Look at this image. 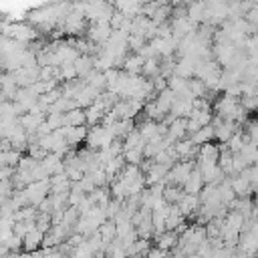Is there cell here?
Segmentation results:
<instances>
[{"label": "cell", "instance_id": "obj_7", "mask_svg": "<svg viewBox=\"0 0 258 258\" xmlns=\"http://www.w3.org/2000/svg\"><path fill=\"white\" fill-rule=\"evenodd\" d=\"M179 212L183 214V218H194L200 210V196H189V194H183V198L179 200L177 204Z\"/></svg>", "mask_w": 258, "mask_h": 258}, {"label": "cell", "instance_id": "obj_33", "mask_svg": "<svg viewBox=\"0 0 258 258\" xmlns=\"http://www.w3.org/2000/svg\"><path fill=\"white\" fill-rule=\"evenodd\" d=\"M145 44H147V40L141 34H129V38H127V48L133 50V52H139Z\"/></svg>", "mask_w": 258, "mask_h": 258}, {"label": "cell", "instance_id": "obj_24", "mask_svg": "<svg viewBox=\"0 0 258 258\" xmlns=\"http://www.w3.org/2000/svg\"><path fill=\"white\" fill-rule=\"evenodd\" d=\"M113 129H115V137L117 139H125L131 131H135L137 129V123H135V119H125V121H117L115 125H113Z\"/></svg>", "mask_w": 258, "mask_h": 258}, {"label": "cell", "instance_id": "obj_31", "mask_svg": "<svg viewBox=\"0 0 258 258\" xmlns=\"http://www.w3.org/2000/svg\"><path fill=\"white\" fill-rule=\"evenodd\" d=\"M187 89L194 95V99H208V87L204 85V81L200 79H189L187 81Z\"/></svg>", "mask_w": 258, "mask_h": 258}, {"label": "cell", "instance_id": "obj_17", "mask_svg": "<svg viewBox=\"0 0 258 258\" xmlns=\"http://www.w3.org/2000/svg\"><path fill=\"white\" fill-rule=\"evenodd\" d=\"M145 139L141 137V133L135 129V131H131L125 139H123V151H131V149H139V151H143L145 149Z\"/></svg>", "mask_w": 258, "mask_h": 258}, {"label": "cell", "instance_id": "obj_53", "mask_svg": "<svg viewBox=\"0 0 258 258\" xmlns=\"http://www.w3.org/2000/svg\"><path fill=\"white\" fill-rule=\"evenodd\" d=\"M4 22H6V20H4V18H2V14H0V26H2Z\"/></svg>", "mask_w": 258, "mask_h": 258}, {"label": "cell", "instance_id": "obj_42", "mask_svg": "<svg viewBox=\"0 0 258 258\" xmlns=\"http://www.w3.org/2000/svg\"><path fill=\"white\" fill-rule=\"evenodd\" d=\"M125 20H127V18H125L121 12H117V10H115V12H113V16H111V30H121V28H123V24H125Z\"/></svg>", "mask_w": 258, "mask_h": 258}, {"label": "cell", "instance_id": "obj_38", "mask_svg": "<svg viewBox=\"0 0 258 258\" xmlns=\"http://www.w3.org/2000/svg\"><path fill=\"white\" fill-rule=\"evenodd\" d=\"M85 198H87V196H85L81 189H71V194L67 196V206H69V208H77Z\"/></svg>", "mask_w": 258, "mask_h": 258}, {"label": "cell", "instance_id": "obj_34", "mask_svg": "<svg viewBox=\"0 0 258 258\" xmlns=\"http://www.w3.org/2000/svg\"><path fill=\"white\" fill-rule=\"evenodd\" d=\"M123 157H125V163L127 165H141L145 155L139 149H131V151H123Z\"/></svg>", "mask_w": 258, "mask_h": 258}, {"label": "cell", "instance_id": "obj_44", "mask_svg": "<svg viewBox=\"0 0 258 258\" xmlns=\"http://www.w3.org/2000/svg\"><path fill=\"white\" fill-rule=\"evenodd\" d=\"M46 153H50L52 151V147H54V137H52V133L50 135H46V137H38V141H36Z\"/></svg>", "mask_w": 258, "mask_h": 258}, {"label": "cell", "instance_id": "obj_28", "mask_svg": "<svg viewBox=\"0 0 258 258\" xmlns=\"http://www.w3.org/2000/svg\"><path fill=\"white\" fill-rule=\"evenodd\" d=\"M159 67H161V58H157V56L145 60L143 71H141V77H145V79H155V77H159Z\"/></svg>", "mask_w": 258, "mask_h": 258}, {"label": "cell", "instance_id": "obj_40", "mask_svg": "<svg viewBox=\"0 0 258 258\" xmlns=\"http://www.w3.org/2000/svg\"><path fill=\"white\" fill-rule=\"evenodd\" d=\"M12 194H14V185H12V181H10V179H8V181H0V204L6 202V200H10Z\"/></svg>", "mask_w": 258, "mask_h": 258}, {"label": "cell", "instance_id": "obj_47", "mask_svg": "<svg viewBox=\"0 0 258 258\" xmlns=\"http://www.w3.org/2000/svg\"><path fill=\"white\" fill-rule=\"evenodd\" d=\"M52 133V129L48 127V123L44 121V123H40V127L36 129V137H46V135H50Z\"/></svg>", "mask_w": 258, "mask_h": 258}, {"label": "cell", "instance_id": "obj_39", "mask_svg": "<svg viewBox=\"0 0 258 258\" xmlns=\"http://www.w3.org/2000/svg\"><path fill=\"white\" fill-rule=\"evenodd\" d=\"M26 151H28V155H30L32 159H36V161H42V159L48 155V153H46V151H44V149H42L38 143H30Z\"/></svg>", "mask_w": 258, "mask_h": 258}, {"label": "cell", "instance_id": "obj_45", "mask_svg": "<svg viewBox=\"0 0 258 258\" xmlns=\"http://www.w3.org/2000/svg\"><path fill=\"white\" fill-rule=\"evenodd\" d=\"M151 83H153V91H155V97H157L161 91H165V89H167V79H163L161 75H159V77H155V79H151Z\"/></svg>", "mask_w": 258, "mask_h": 258}, {"label": "cell", "instance_id": "obj_32", "mask_svg": "<svg viewBox=\"0 0 258 258\" xmlns=\"http://www.w3.org/2000/svg\"><path fill=\"white\" fill-rule=\"evenodd\" d=\"M60 161H62V159H60L58 155H54V153H48V155H46V157L40 161V167H42V169L48 173V177H50V175L54 173V167H56Z\"/></svg>", "mask_w": 258, "mask_h": 258}, {"label": "cell", "instance_id": "obj_27", "mask_svg": "<svg viewBox=\"0 0 258 258\" xmlns=\"http://www.w3.org/2000/svg\"><path fill=\"white\" fill-rule=\"evenodd\" d=\"M183 189L179 187V185H165V189H163V200L169 204V206H177L179 204V200L183 198Z\"/></svg>", "mask_w": 258, "mask_h": 258}, {"label": "cell", "instance_id": "obj_6", "mask_svg": "<svg viewBox=\"0 0 258 258\" xmlns=\"http://www.w3.org/2000/svg\"><path fill=\"white\" fill-rule=\"evenodd\" d=\"M62 30H64V34H73V36L81 34V32L85 30V14L73 10V12L67 16V20H64Z\"/></svg>", "mask_w": 258, "mask_h": 258}, {"label": "cell", "instance_id": "obj_5", "mask_svg": "<svg viewBox=\"0 0 258 258\" xmlns=\"http://www.w3.org/2000/svg\"><path fill=\"white\" fill-rule=\"evenodd\" d=\"M198 165H214L220 161V145L206 143L198 149Z\"/></svg>", "mask_w": 258, "mask_h": 258}, {"label": "cell", "instance_id": "obj_36", "mask_svg": "<svg viewBox=\"0 0 258 258\" xmlns=\"http://www.w3.org/2000/svg\"><path fill=\"white\" fill-rule=\"evenodd\" d=\"M38 165H40V161L32 159L30 155H22V159H20V163H18L16 171H34Z\"/></svg>", "mask_w": 258, "mask_h": 258}, {"label": "cell", "instance_id": "obj_46", "mask_svg": "<svg viewBox=\"0 0 258 258\" xmlns=\"http://www.w3.org/2000/svg\"><path fill=\"white\" fill-rule=\"evenodd\" d=\"M244 18H246V20H248L250 24H256V26H258V2H254L252 10H250V12H248V14L244 16Z\"/></svg>", "mask_w": 258, "mask_h": 258}, {"label": "cell", "instance_id": "obj_35", "mask_svg": "<svg viewBox=\"0 0 258 258\" xmlns=\"http://www.w3.org/2000/svg\"><path fill=\"white\" fill-rule=\"evenodd\" d=\"M46 123H48V127H50L52 131L67 127V125H64V113H50V115H46Z\"/></svg>", "mask_w": 258, "mask_h": 258}, {"label": "cell", "instance_id": "obj_15", "mask_svg": "<svg viewBox=\"0 0 258 258\" xmlns=\"http://www.w3.org/2000/svg\"><path fill=\"white\" fill-rule=\"evenodd\" d=\"M143 64H145V60H143L137 52H131V54H127V58H125L121 71H125V73H129V75H141Z\"/></svg>", "mask_w": 258, "mask_h": 258}, {"label": "cell", "instance_id": "obj_3", "mask_svg": "<svg viewBox=\"0 0 258 258\" xmlns=\"http://www.w3.org/2000/svg\"><path fill=\"white\" fill-rule=\"evenodd\" d=\"M111 22H95L87 28V40L95 42L97 46H103L111 38Z\"/></svg>", "mask_w": 258, "mask_h": 258}, {"label": "cell", "instance_id": "obj_8", "mask_svg": "<svg viewBox=\"0 0 258 258\" xmlns=\"http://www.w3.org/2000/svg\"><path fill=\"white\" fill-rule=\"evenodd\" d=\"M204 179H202V173H200V169L196 167L191 173H189V177L185 179V183L181 185V189L185 191V194H189V196H200V191L204 189Z\"/></svg>", "mask_w": 258, "mask_h": 258}, {"label": "cell", "instance_id": "obj_10", "mask_svg": "<svg viewBox=\"0 0 258 258\" xmlns=\"http://www.w3.org/2000/svg\"><path fill=\"white\" fill-rule=\"evenodd\" d=\"M167 171H169V167L157 165V163L153 161V165H151V167H149V171L145 173V185H147V187H151V185H155V183H161V181H165V175H167Z\"/></svg>", "mask_w": 258, "mask_h": 258}, {"label": "cell", "instance_id": "obj_14", "mask_svg": "<svg viewBox=\"0 0 258 258\" xmlns=\"http://www.w3.org/2000/svg\"><path fill=\"white\" fill-rule=\"evenodd\" d=\"M177 240H179V236L175 232H163L161 236L155 238V248H159L161 252L167 254L169 250H173L177 246Z\"/></svg>", "mask_w": 258, "mask_h": 258}, {"label": "cell", "instance_id": "obj_52", "mask_svg": "<svg viewBox=\"0 0 258 258\" xmlns=\"http://www.w3.org/2000/svg\"><path fill=\"white\" fill-rule=\"evenodd\" d=\"M232 258H248V256H246V254H242V252H234V254H232Z\"/></svg>", "mask_w": 258, "mask_h": 258}, {"label": "cell", "instance_id": "obj_51", "mask_svg": "<svg viewBox=\"0 0 258 258\" xmlns=\"http://www.w3.org/2000/svg\"><path fill=\"white\" fill-rule=\"evenodd\" d=\"M30 258H44V252L42 250H36V252L30 254Z\"/></svg>", "mask_w": 258, "mask_h": 258}, {"label": "cell", "instance_id": "obj_43", "mask_svg": "<svg viewBox=\"0 0 258 258\" xmlns=\"http://www.w3.org/2000/svg\"><path fill=\"white\" fill-rule=\"evenodd\" d=\"M246 135H248V139H250L252 143L258 145V121H250V123H248V127H246Z\"/></svg>", "mask_w": 258, "mask_h": 258}, {"label": "cell", "instance_id": "obj_49", "mask_svg": "<svg viewBox=\"0 0 258 258\" xmlns=\"http://www.w3.org/2000/svg\"><path fill=\"white\" fill-rule=\"evenodd\" d=\"M165 256V252H161L159 248H151L147 254H145V258H163Z\"/></svg>", "mask_w": 258, "mask_h": 258}, {"label": "cell", "instance_id": "obj_16", "mask_svg": "<svg viewBox=\"0 0 258 258\" xmlns=\"http://www.w3.org/2000/svg\"><path fill=\"white\" fill-rule=\"evenodd\" d=\"M189 139H191V143H194L196 147H202V145H206V143H212V139H216L214 127H212V125H206V127H202L200 131H196L194 135H189Z\"/></svg>", "mask_w": 258, "mask_h": 258}, {"label": "cell", "instance_id": "obj_26", "mask_svg": "<svg viewBox=\"0 0 258 258\" xmlns=\"http://www.w3.org/2000/svg\"><path fill=\"white\" fill-rule=\"evenodd\" d=\"M143 113H145V119H149V121H155V123H161V121H163V117H165V113L159 109V105L155 103V99L145 103V109H143Z\"/></svg>", "mask_w": 258, "mask_h": 258}, {"label": "cell", "instance_id": "obj_25", "mask_svg": "<svg viewBox=\"0 0 258 258\" xmlns=\"http://www.w3.org/2000/svg\"><path fill=\"white\" fill-rule=\"evenodd\" d=\"M218 194H220V202H222V206H230V204L236 200V194H234V189H232L230 177H226V179L218 185Z\"/></svg>", "mask_w": 258, "mask_h": 258}, {"label": "cell", "instance_id": "obj_11", "mask_svg": "<svg viewBox=\"0 0 258 258\" xmlns=\"http://www.w3.org/2000/svg\"><path fill=\"white\" fill-rule=\"evenodd\" d=\"M113 8H115L117 12H121L125 18L133 20L135 16H139V14H141L143 4H139V2H115V4H113Z\"/></svg>", "mask_w": 258, "mask_h": 258}, {"label": "cell", "instance_id": "obj_21", "mask_svg": "<svg viewBox=\"0 0 258 258\" xmlns=\"http://www.w3.org/2000/svg\"><path fill=\"white\" fill-rule=\"evenodd\" d=\"M99 236H101L105 248H107L109 244H113L115 238H117V226H115V222H113V220H107V222L99 228Z\"/></svg>", "mask_w": 258, "mask_h": 258}, {"label": "cell", "instance_id": "obj_4", "mask_svg": "<svg viewBox=\"0 0 258 258\" xmlns=\"http://www.w3.org/2000/svg\"><path fill=\"white\" fill-rule=\"evenodd\" d=\"M198 62H200V60H198V58H191V56L177 58V60H175V71H173V75L189 81V79H194V77H196Z\"/></svg>", "mask_w": 258, "mask_h": 258}, {"label": "cell", "instance_id": "obj_19", "mask_svg": "<svg viewBox=\"0 0 258 258\" xmlns=\"http://www.w3.org/2000/svg\"><path fill=\"white\" fill-rule=\"evenodd\" d=\"M73 64H75V69H77V77H79V79H87L89 73L95 71V69H93V56H87V54H81Z\"/></svg>", "mask_w": 258, "mask_h": 258}, {"label": "cell", "instance_id": "obj_18", "mask_svg": "<svg viewBox=\"0 0 258 258\" xmlns=\"http://www.w3.org/2000/svg\"><path fill=\"white\" fill-rule=\"evenodd\" d=\"M64 129H67L64 139H67L69 145H79V143H83V141L87 139V133H89L87 127H64Z\"/></svg>", "mask_w": 258, "mask_h": 258}, {"label": "cell", "instance_id": "obj_30", "mask_svg": "<svg viewBox=\"0 0 258 258\" xmlns=\"http://www.w3.org/2000/svg\"><path fill=\"white\" fill-rule=\"evenodd\" d=\"M36 216H38V210L34 206H24V208L14 212V224H18V222H32V220H36Z\"/></svg>", "mask_w": 258, "mask_h": 258}, {"label": "cell", "instance_id": "obj_9", "mask_svg": "<svg viewBox=\"0 0 258 258\" xmlns=\"http://www.w3.org/2000/svg\"><path fill=\"white\" fill-rule=\"evenodd\" d=\"M42 242H44V234L40 232V230H32V232H28L26 236H24V244H22V252H28V254H32V252H36V250H40L42 248Z\"/></svg>", "mask_w": 258, "mask_h": 258}, {"label": "cell", "instance_id": "obj_50", "mask_svg": "<svg viewBox=\"0 0 258 258\" xmlns=\"http://www.w3.org/2000/svg\"><path fill=\"white\" fill-rule=\"evenodd\" d=\"M8 258H30V254L28 252H12Z\"/></svg>", "mask_w": 258, "mask_h": 258}, {"label": "cell", "instance_id": "obj_1", "mask_svg": "<svg viewBox=\"0 0 258 258\" xmlns=\"http://www.w3.org/2000/svg\"><path fill=\"white\" fill-rule=\"evenodd\" d=\"M240 109V99H234V97H228V95H220L218 101L214 103V111H216V117L224 119V121H232L234 123V117H236V111Z\"/></svg>", "mask_w": 258, "mask_h": 258}, {"label": "cell", "instance_id": "obj_41", "mask_svg": "<svg viewBox=\"0 0 258 258\" xmlns=\"http://www.w3.org/2000/svg\"><path fill=\"white\" fill-rule=\"evenodd\" d=\"M240 105L244 107L246 113L258 111V95H254V97H242V99H240Z\"/></svg>", "mask_w": 258, "mask_h": 258}, {"label": "cell", "instance_id": "obj_22", "mask_svg": "<svg viewBox=\"0 0 258 258\" xmlns=\"http://www.w3.org/2000/svg\"><path fill=\"white\" fill-rule=\"evenodd\" d=\"M206 6H208V2H194V4H187V18H189L194 24H202V22H204Z\"/></svg>", "mask_w": 258, "mask_h": 258}, {"label": "cell", "instance_id": "obj_13", "mask_svg": "<svg viewBox=\"0 0 258 258\" xmlns=\"http://www.w3.org/2000/svg\"><path fill=\"white\" fill-rule=\"evenodd\" d=\"M137 131L141 133V137H143L145 141H151V139H155V137H161V135H159V123L149 121V119L139 121V123H137Z\"/></svg>", "mask_w": 258, "mask_h": 258}, {"label": "cell", "instance_id": "obj_48", "mask_svg": "<svg viewBox=\"0 0 258 258\" xmlns=\"http://www.w3.org/2000/svg\"><path fill=\"white\" fill-rule=\"evenodd\" d=\"M48 179H50V185H58V183H64V181H69V177H67V173H58V175H50Z\"/></svg>", "mask_w": 258, "mask_h": 258}, {"label": "cell", "instance_id": "obj_37", "mask_svg": "<svg viewBox=\"0 0 258 258\" xmlns=\"http://www.w3.org/2000/svg\"><path fill=\"white\" fill-rule=\"evenodd\" d=\"M75 79H79V77H77V69H75V64H73V62L62 64V67H60V81L69 83V81H75Z\"/></svg>", "mask_w": 258, "mask_h": 258}, {"label": "cell", "instance_id": "obj_2", "mask_svg": "<svg viewBox=\"0 0 258 258\" xmlns=\"http://www.w3.org/2000/svg\"><path fill=\"white\" fill-rule=\"evenodd\" d=\"M194 169H196L194 161H177V163L167 171L165 183H167V185H179V187H181Z\"/></svg>", "mask_w": 258, "mask_h": 258}, {"label": "cell", "instance_id": "obj_23", "mask_svg": "<svg viewBox=\"0 0 258 258\" xmlns=\"http://www.w3.org/2000/svg\"><path fill=\"white\" fill-rule=\"evenodd\" d=\"M64 125L67 127H85L87 125L85 111L83 109H73V111L64 113Z\"/></svg>", "mask_w": 258, "mask_h": 258}, {"label": "cell", "instance_id": "obj_12", "mask_svg": "<svg viewBox=\"0 0 258 258\" xmlns=\"http://www.w3.org/2000/svg\"><path fill=\"white\" fill-rule=\"evenodd\" d=\"M194 111V101H187V99H175L173 107H171V115L175 119H187Z\"/></svg>", "mask_w": 258, "mask_h": 258}, {"label": "cell", "instance_id": "obj_20", "mask_svg": "<svg viewBox=\"0 0 258 258\" xmlns=\"http://www.w3.org/2000/svg\"><path fill=\"white\" fill-rule=\"evenodd\" d=\"M175 99H177V97H175V93H173L171 89H165V91H161V93L155 97V103H157V105H159V109L167 115V113L171 111V107H173Z\"/></svg>", "mask_w": 258, "mask_h": 258}, {"label": "cell", "instance_id": "obj_29", "mask_svg": "<svg viewBox=\"0 0 258 258\" xmlns=\"http://www.w3.org/2000/svg\"><path fill=\"white\" fill-rule=\"evenodd\" d=\"M167 89H171L175 93V97H181L185 95L189 89H187V79H181V77H169L167 79Z\"/></svg>", "mask_w": 258, "mask_h": 258}]
</instances>
